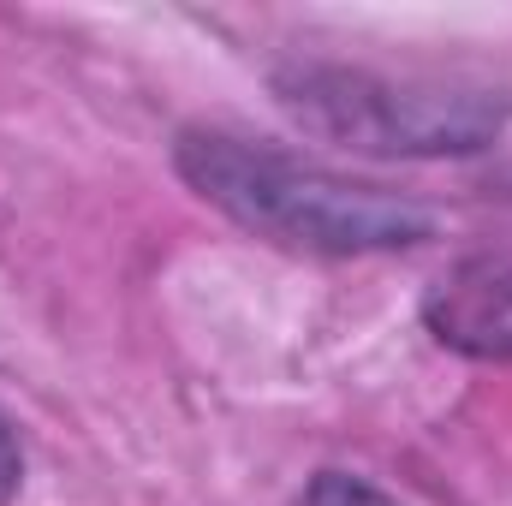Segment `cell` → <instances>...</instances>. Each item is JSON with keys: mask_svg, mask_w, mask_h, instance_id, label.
I'll list each match as a JSON object with an SVG mask.
<instances>
[{"mask_svg": "<svg viewBox=\"0 0 512 506\" xmlns=\"http://www.w3.org/2000/svg\"><path fill=\"white\" fill-rule=\"evenodd\" d=\"M179 179L251 239L304 256H387L435 239V215L417 197L328 173L280 143L191 126L173 143Z\"/></svg>", "mask_w": 512, "mask_h": 506, "instance_id": "obj_1", "label": "cell"}, {"mask_svg": "<svg viewBox=\"0 0 512 506\" xmlns=\"http://www.w3.org/2000/svg\"><path fill=\"white\" fill-rule=\"evenodd\" d=\"M274 102L334 149L382 161H447L483 155L512 120V102L489 84L393 78L340 60H292L274 78Z\"/></svg>", "mask_w": 512, "mask_h": 506, "instance_id": "obj_2", "label": "cell"}, {"mask_svg": "<svg viewBox=\"0 0 512 506\" xmlns=\"http://www.w3.org/2000/svg\"><path fill=\"white\" fill-rule=\"evenodd\" d=\"M423 328L471 364H512V245L459 256L423 292Z\"/></svg>", "mask_w": 512, "mask_h": 506, "instance_id": "obj_3", "label": "cell"}, {"mask_svg": "<svg viewBox=\"0 0 512 506\" xmlns=\"http://www.w3.org/2000/svg\"><path fill=\"white\" fill-rule=\"evenodd\" d=\"M298 506H399L393 495H382L370 477H352V471H322L310 477V489L298 495Z\"/></svg>", "mask_w": 512, "mask_h": 506, "instance_id": "obj_4", "label": "cell"}, {"mask_svg": "<svg viewBox=\"0 0 512 506\" xmlns=\"http://www.w3.org/2000/svg\"><path fill=\"white\" fill-rule=\"evenodd\" d=\"M18 483H24V453H18V435H12V423L0 417V506L18 495Z\"/></svg>", "mask_w": 512, "mask_h": 506, "instance_id": "obj_5", "label": "cell"}]
</instances>
